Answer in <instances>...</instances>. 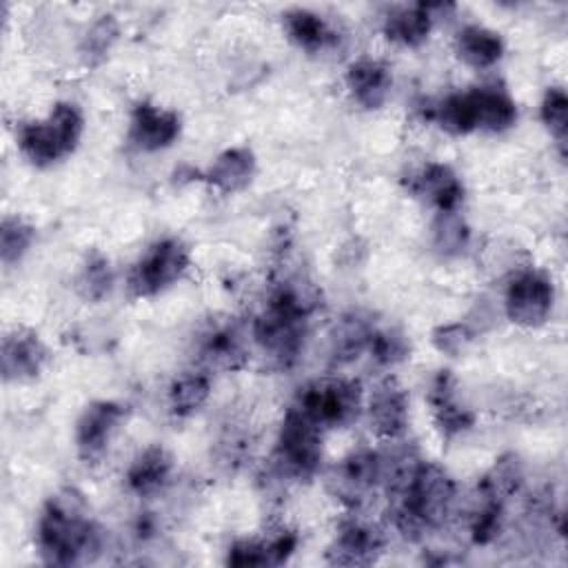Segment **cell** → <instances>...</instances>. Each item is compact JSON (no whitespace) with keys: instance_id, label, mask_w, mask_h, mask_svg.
<instances>
[{"instance_id":"obj_6","label":"cell","mask_w":568,"mask_h":568,"mask_svg":"<svg viewBox=\"0 0 568 568\" xmlns=\"http://www.w3.org/2000/svg\"><path fill=\"white\" fill-rule=\"evenodd\" d=\"M322 464V430L291 406L280 424L271 455L273 473L286 481H308Z\"/></svg>"},{"instance_id":"obj_16","label":"cell","mask_w":568,"mask_h":568,"mask_svg":"<svg viewBox=\"0 0 568 568\" xmlns=\"http://www.w3.org/2000/svg\"><path fill=\"white\" fill-rule=\"evenodd\" d=\"M49 362V348L42 337L24 326H16L2 337L0 368L4 382L36 379Z\"/></svg>"},{"instance_id":"obj_35","label":"cell","mask_w":568,"mask_h":568,"mask_svg":"<svg viewBox=\"0 0 568 568\" xmlns=\"http://www.w3.org/2000/svg\"><path fill=\"white\" fill-rule=\"evenodd\" d=\"M475 333L470 331L468 324L464 322H450V324H439L433 333H430V339H433V346L444 353V355H450V357H457L462 355L468 344L473 342Z\"/></svg>"},{"instance_id":"obj_33","label":"cell","mask_w":568,"mask_h":568,"mask_svg":"<svg viewBox=\"0 0 568 568\" xmlns=\"http://www.w3.org/2000/svg\"><path fill=\"white\" fill-rule=\"evenodd\" d=\"M115 40H118V22H115V18L113 16H102L84 33L80 53L84 55V60L89 64H98L111 51Z\"/></svg>"},{"instance_id":"obj_32","label":"cell","mask_w":568,"mask_h":568,"mask_svg":"<svg viewBox=\"0 0 568 568\" xmlns=\"http://www.w3.org/2000/svg\"><path fill=\"white\" fill-rule=\"evenodd\" d=\"M410 353V342L406 333L397 326H386V328H375L371 344H368V355L375 364L379 366H395L404 362Z\"/></svg>"},{"instance_id":"obj_21","label":"cell","mask_w":568,"mask_h":568,"mask_svg":"<svg viewBox=\"0 0 568 568\" xmlns=\"http://www.w3.org/2000/svg\"><path fill=\"white\" fill-rule=\"evenodd\" d=\"M375 328V320L362 311H351L342 315L328 335L331 362L335 366H346L359 359L362 353H368V344Z\"/></svg>"},{"instance_id":"obj_1","label":"cell","mask_w":568,"mask_h":568,"mask_svg":"<svg viewBox=\"0 0 568 568\" xmlns=\"http://www.w3.org/2000/svg\"><path fill=\"white\" fill-rule=\"evenodd\" d=\"M320 304L317 286L304 275H286L273 284L253 320V339L277 368H291L300 359L308 322Z\"/></svg>"},{"instance_id":"obj_23","label":"cell","mask_w":568,"mask_h":568,"mask_svg":"<svg viewBox=\"0 0 568 568\" xmlns=\"http://www.w3.org/2000/svg\"><path fill=\"white\" fill-rule=\"evenodd\" d=\"M257 171L255 153L248 146H229L224 149L211 166L204 171L202 180L224 195L244 191Z\"/></svg>"},{"instance_id":"obj_24","label":"cell","mask_w":568,"mask_h":568,"mask_svg":"<svg viewBox=\"0 0 568 568\" xmlns=\"http://www.w3.org/2000/svg\"><path fill=\"white\" fill-rule=\"evenodd\" d=\"M433 11H435V4H426V2L397 4L388 9V13L384 16L382 31L390 42L415 49L424 44L430 36L433 20H435Z\"/></svg>"},{"instance_id":"obj_29","label":"cell","mask_w":568,"mask_h":568,"mask_svg":"<svg viewBox=\"0 0 568 568\" xmlns=\"http://www.w3.org/2000/svg\"><path fill=\"white\" fill-rule=\"evenodd\" d=\"M113 286V268L106 255L100 251L87 253L80 271L75 275V291L84 302H102Z\"/></svg>"},{"instance_id":"obj_34","label":"cell","mask_w":568,"mask_h":568,"mask_svg":"<svg viewBox=\"0 0 568 568\" xmlns=\"http://www.w3.org/2000/svg\"><path fill=\"white\" fill-rule=\"evenodd\" d=\"M433 235H435V246L444 253H457L466 246L468 242V226L457 213H437L435 224H433Z\"/></svg>"},{"instance_id":"obj_25","label":"cell","mask_w":568,"mask_h":568,"mask_svg":"<svg viewBox=\"0 0 568 568\" xmlns=\"http://www.w3.org/2000/svg\"><path fill=\"white\" fill-rule=\"evenodd\" d=\"M282 29L286 38L304 53L326 51L335 42V31L315 11L304 7H293L282 13Z\"/></svg>"},{"instance_id":"obj_36","label":"cell","mask_w":568,"mask_h":568,"mask_svg":"<svg viewBox=\"0 0 568 568\" xmlns=\"http://www.w3.org/2000/svg\"><path fill=\"white\" fill-rule=\"evenodd\" d=\"M151 515H153V513H140V517H138L135 524H133V532H135V537L142 539V541L155 535L158 524H155V519H153Z\"/></svg>"},{"instance_id":"obj_31","label":"cell","mask_w":568,"mask_h":568,"mask_svg":"<svg viewBox=\"0 0 568 568\" xmlns=\"http://www.w3.org/2000/svg\"><path fill=\"white\" fill-rule=\"evenodd\" d=\"M539 118L564 158L566 135H568V98L561 87H548L544 91V98L539 104Z\"/></svg>"},{"instance_id":"obj_19","label":"cell","mask_w":568,"mask_h":568,"mask_svg":"<svg viewBox=\"0 0 568 568\" xmlns=\"http://www.w3.org/2000/svg\"><path fill=\"white\" fill-rule=\"evenodd\" d=\"M346 89L351 98L368 111H377L386 104L393 89V73L384 60L377 58H357L346 67L344 73Z\"/></svg>"},{"instance_id":"obj_13","label":"cell","mask_w":568,"mask_h":568,"mask_svg":"<svg viewBox=\"0 0 568 568\" xmlns=\"http://www.w3.org/2000/svg\"><path fill=\"white\" fill-rule=\"evenodd\" d=\"M182 131L178 111L164 109L151 100H140L129 115L126 140L142 153H158L175 144Z\"/></svg>"},{"instance_id":"obj_27","label":"cell","mask_w":568,"mask_h":568,"mask_svg":"<svg viewBox=\"0 0 568 568\" xmlns=\"http://www.w3.org/2000/svg\"><path fill=\"white\" fill-rule=\"evenodd\" d=\"M455 53L473 69H488L501 60L504 40L484 24H466L455 36Z\"/></svg>"},{"instance_id":"obj_26","label":"cell","mask_w":568,"mask_h":568,"mask_svg":"<svg viewBox=\"0 0 568 568\" xmlns=\"http://www.w3.org/2000/svg\"><path fill=\"white\" fill-rule=\"evenodd\" d=\"M211 377L206 371H184L175 375L166 388V408L173 417L186 419L197 415L211 399Z\"/></svg>"},{"instance_id":"obj_20","label":"cell","mask_w":568,"mask_h":568,"mask_svg":"<svg viewBox=\"0 0 568 568\" xmlns=\"http://www.w3.org/2000/svg\"><path fill=\"white\" fill-rule=\"evenodd\" d=\"M300 537L293 530H277L266 539H237L226 550V564L237 568L248 566H282L297 550Z\"/></svg>"},{"instance_id":"obj_30","label":"cell","mask_w":568,"mask_h":568,"mask_svg":"<svg viewBox=\"0 0 568 568\" xmlns=\"http://www.w3.org/2000/svg\"><path fill=\"white\" fill-rule=\"evenodd\" d=\"M36 229L20 215H4L0 226V257L4 266L18 264L33 246Z\"/></svg>"},{"instance_id":"obj_7","label":"cell","mask_w":568,"mask_h":568,"mask_svg":"<svg viewBox=\"0 0 568 568\" xmlns=\"http://www.w3.org/2000/svg\"><path fill=\"white\" fill-rule=\"evenodd\" d=\"M191 266V251L180 237L155 240L126 275L129 293L138 300L155 297L178 284Z\"/></svg>"},{"instance_id":"obj_15","label":"cell","mask_w":568,"mask_h":568,"mask_svg":"<svg viewBox=\"0 0 568 568\" xmlns=\"http://www.w3.org/2000/svg\"><path fill=\"white\" fill-rule=\"evenodd\" d=\"M371 430L384 442H399L408 428V393L397 377L388 375L375 384L364 404Z\"/></svg>"},{"instance_id":"obj_14","label":"cell","mask_w":568,"mask_h":568,"mask_svg":"<svg viewBox=\"0 0 568 568\" xmlns=\"http://www.w3.org/2000/svg\"><path fill=\"white\" fill-rule=\"evenodd\" d=\"M426 402L430 406L433 422L444 439L450 442L475 426V413L468 404L459 399V386L453 371L442 368L433 375L426 390Z\"/></svg>"},{"instance_id":"obj_28","label":"cell","mask_w":568,"mask_h":568,"mask_svg":"<svg viewBox=\"0 0 568 568\" xmlns=\"http://www.w3.org/2000/svg\"><path fill=\"white\" fill-rule=\"evenodd\" d=\"M424 118L435 122L442 131L450 135H468L477 131L475 111L468 91H453L424 109Z\"/></svg>"},{"instance_id":"obj_11","label":"cell","mask_w":568,"mask_h":568,"mask_svg":"<svg viewBox=\"0 0 568 568\" xmlns=\"http://www.w3.org/2000/svg\"><path fill=\"white\" fill-rule=\"evenodd\" d=\"M384 548L386 530L377 521L353 513L335 532L326 550V561L331 566H371L382 557Z\"/></svg>"},{"instance_id":"obj_3","label":"cell","mask_w":568,"mask_h":568,"mask_svg":"<svg viewBox=\"0 0 568 568\" xmlns=\"http://www.w3.org/2000/svg\"><path fill=\"white\" fill-rule=\"evenodd\" d=\"M393 526L410 541L424 539L442 528L457 504V484L453 475L435 464L419 462L408 486L388 499Z\"/></svg>"},{"instance_id":"obj_8","label":"cell","mask_w":568,"mask_h":568,"mask_svg":"<svg viewBox=\"0 0 568 568\" xmlns=\"http://www.w3.org/2000/svg\"><path fill=\"white\" fill-rule=\"evenodd\" d=\"M328 488L348 510H359L382 488V453L368 446L351 450L331 470Z\"/></svg>"},{"instance_id":"obj_22","label":"cell","mask_w":568,"mask_h":568,"mask_svg":"<svg viewBox=\"0 0 568 568\" xmlns=\"http://www.w3.org/2000/svg\"><path fill=\"white\" fill-rule=\"evenodd\" d=\"M477 131L501 133L508 131L517 122V102L508 93L506 87L497 82L477 84L468 89Z\"/></svg>"},{"instance_id":"obj_12","label":"cell","mask_w":568,"mask_h":568,"mask_svg":"<svg viewBox=\"0 0 568 568\" xmlns=\"http://www.w3.org/2000/svg\"><path fill=\"white\" fill-rule=\"evenodd\" d=\"M242 328L233 317L209 320L195 333V357L202 371H237L246 364Z\"/></svg>"},{"instance_id":"obj_4","label":"cell","mask_w":568,"mask_h":568,"mask_svg":"<svg viewBox=\"0 0 568 568\" xmlns=\"http://www.w3.org/2000/svg\"><path fill=\"white\" fill-rule=\"evenodd\" d=\"M84 115L73 102H55L44 118L16 126V144L33 166H53L67 160L80 144Z\"/></svg>"},{"instance_id":"obj_2","label":"cell","mask_w":568,"mask_h":568,"mask_svg":"<svg viewBox=\"0 0 568 568\" xmlns=\"http://www.w3.org/2000/svg\"><path fill=\"white\" fill-rule=\"evenodd\" d=\"M36 546L49 566H82L102 552V530L75 488L53 493L36 524Z\"/></svg>"},{"instance_id":"obj_17","label":"cell","mask_w":568,"mask_h":568,"mask_svg":"<svg viewBox=\"0 0 568 568\" xmlns=\"http://www.w3.org/2000/svg\"><path fill=\"white\" fill-rule=\"evenodd\" d=\"M408 193L430 204L437 213H457L464 202V182L444 162H428L408 178Z\"/></svg>"},{"instance_id":"obj_18","label":"cell","mask_w":568,"mask_h":568,"mask_svg":"<svg viewBox=\"0 0 568 568\" xmlns=\"http://www.w3.org/2000/svg\"><path fill=\"white\" fill-rule=\"evenodd\" d=\"M175 475V457L162 444L140 450L126 468V488L140 499H153L166 490Z\"/></svg>"},{"instance_id":"obj_10","label":"cell","mask_w":568,"mask_h":568,"mask_svg":"<svg viewBox=\"0 0 568 568\" xmlns=\"http://www.w3.org/2000/svg\"><path fill=\"white\" fill-rule=\"evenodd\" d=\"M555 304L552 280L537 268L519 271L506 286V317L521 328H537L548 322Z\"/></svg>"},{"instance_id":"obj_5","label":"cell","mask_w":568,"mask_h":568,"mask_svg":"<svg viewBox=\"0 0 568 568\" xmlns=\"http://www.w3.org/2000/svg\"><path fill=\"white\" fill-rule=\"evenodd\" d=\"M293 406L322 433L346 428L357 422L364 410V390L362 384L353 377L328 375L300 388Z\"/></svg>"},{"instance_id":"obj_9","label":"cell","mask_w":568,"mask_h":568,"mask_svg":"<svg viewBox=\"0 0 568 568\" xmlns=\"http://www.w3.org/2000/svg\"><path fill=\"white\" fill-rule=\"evenodd\" d=\"M126 415L129 408L113 399H95L84 406L73 430L75 453L82 464L93 466L106 457L113 437L126 422Z\"/></svg>"}]
</instances>
